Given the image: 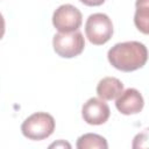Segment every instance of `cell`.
I'll use <instances>...</instances> for the list:
<instances>
[{
	"label": "cell",
	"mask_w": 149,
	"mask_h": 149,
	"mask_svg": "<svg viewBox=\"0 0 149 149\" xmlns=\"http://www.w3.org/2000/svg\"><path fill=\"white\" fill-rule=\"evenodd\" d=\"M111 65L123 72L141 69L148 59L147 47L137 41H127L114 44L107 52Z\"/></svg>",
	"instance_id": "cell-1"
},
{
	"label": "cell",
	"mask_w": 149,
	"mask_h": 149,
	"mask_svg": "<svg viewBox=\"0 0 149 149\" xmlns=\"http://www.w3.org/2000/svg\"><path fill=\"white\" fill-rule=\"evenodd\" d=\"M55 130V119L45 112H36L29 115L21 125L24 137L33 141H41L49 137Z\"/></svg>",
	"instance_id": "cell-2"
},
{
	"label": "cell",
	"mask_w": 149,
	"mask_h": 149,
	"mask_svg": "<svg viewBox=\"0 0 149 149\" xmlns=\"http://www.w3.org/2000/svg\"><path fill=\"white\" fill-rule=\"evenodd\" d=\"M114 29L112 20L104 13L91 14L85 22V34L87 40L94 45H102L111 40Z\"/></svg>",
	"instance_id": "cell-3"
},
{
	"label": "cell",
	"mask_w": 149,
	"mask_h": 149,
	"mask_svg": "<svg viewBox=\"0 0 149 149\" xmlns=\"http://www.w3.org/2000/svg\"><path fill=\"white\" fill-rule=\"evenodd\" d=\"M52 47L58 56L63 58H73L83 52L85 48V40L79 30L58 33L54 35Z\"/></svg>",
	"instance_id": "cell-4"
},
{
	"label": "cell",
	"mask_w": 149,
	"mask_h": 149,
	"mask_svg": "<svg viewBox=\"0 0 149 149\" xmlns=\"http://www.w3.org/2000/svg\"><path fill=\"white\" fill-rule=\"evenodd\" d=\"M83 22L80 10L73 5H61L52 14V24L59 33H71L78 30Z\"/></svg>",
	"instance_id": "cell-5"
},
{
	"label": "cell",
	"mask_w": 149,
	"mask_h": 149,
	"mask_svg": "<svg viewBox=\"0 0 149 149\" xmlns=\"http://www.w3.org/2000/svg\"><path fill=\"white\" fill-rule=\"evenodd\" d=\"M111 115L109 106L100 98H90L81 107V116L88 125H104Z\"/></svg>",
	"instance_id": "cell-6"
},
{
	"label": "cell",
	"mask_w": 149,
	"mask_h": 149,
	"mask_svg": "<svg viewBox=\"0 0 149 149\" xmlns=\"http://www.w3.org/2000/svg\"><path fill=\"white\" fill-rule=\"evenodd\" d=\"M143 106L144 100L142 94L140 93V91L133 87L122 91L115 101L116 109L123 115L137 114L143 109Z\"/></svg>",
	"instance_id": "cell-7"
},
{
	"label": "cell",
	"mask_w": 149,
	"mask_h": 149,
	"mask_svg": "<svg viewBox=\"0 0 149 149\" xmlns=\"http://www.w3.org/2000/svg\"><path fill=\"white\" fill-rule=\"evenodd\" d=\"M123 91V84L115 77H105L97 85V94L102 100L116 99Z\"/></svg>",
	"instance_id": "cell-8"
},
{
	"label": "cell",
	"mask_w": 149,
	"mask_h": 149,
	"mask_svg": "<svg viewBox=\"0 0 149 149\" xmlns=\"http://www.w3.org/2000/svg\"><path fill=\"white\" fill-rule=\"evenodd\" d=\"M136 10L134 15V23L136 28L143 33H149V0H136Z\"/></svg>",
	"instance_id": "cell-9"
},
{
	"label": "cell",
	"mask_w": 149,
	"mask_h": 149,
	"mask_svg": "<svg viewBox=\"0 0 149 149\" xmlns=\"http://www.w3.org/2000/svg\"><path fill=\"white\" fill-rule=\"evenodd\" d=\"M76 147L78 149H92V148H99V149H107L108 144L104 136L94 134V133H87L78 137Z\"/></svg>",
	"instance_id": "cell-10"
},
{
	"label": "cell",
	"mask_w": 149,
	"mask_h": 149,
	"mask_svg": "<svg viewBox=\"0 0 149 149\" xmlns=\"http://www.w3.org/2000/svg\"><path fill=\"white\" fill-rule=\"evenodd\" d=\"M81 3H84V5H86V6H91V7H93V6H100V5H102L106 0H79Z\"/></svg>",
	"instance_id": "cell-11"
},
{
	"label": "cell",
	"mask_w": 149,
	"mask_h": 149,
	"mask_svg": "<svg viewBox=\"0 0 149 149\" xmlns=\"http://www.w3.org/2000/svg\"><path fill=\"white\" fill-rule=\"evenodd\" d=\"M5 29H6V24H5V19L2 16V14L0 13V40L5 35Z\"/></svg>",
	"instance_id": "cell-12"
},
{
	"label": "cell",
	"mask_w": 149,
	"mask_h": 149,
	"mask_svg": "<svg viewBox=\"0 0 149 149\" xmlns=\"http://www.w3.org/2000/svg\"><path fill=\"white\" fill-rule=\"evenodd\" d=\"M52 147H68V148H71V146L68 143V142H64V141H58V142H55V143H52L51 146H50V148H52Z\"/></svg>",
	"instance_id": "cell-13"
}]
</instances>
